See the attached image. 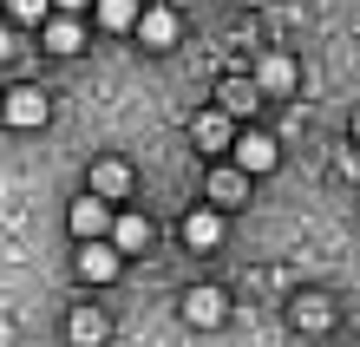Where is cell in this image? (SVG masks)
I'll list each match as a JSON object with an SVG mask.
<instances>
[{"label": "cell", "mask_w": 360, "mask_h": 347, "mask_svg": "<svg viewBox=\"0 0 360 347\" xmlns=\"http://www.w3.org/2000/svg\"><path fill=\"white\" fill-rule=\"evenodd\" d=\"M217 112L223 118H249V112H256V79H236V72H229L217 85Z\"/></svg>", "instance_id": "cell-7"}, {"label": "cell", "mask_w": 360, "mask_h": 347, "mask_svg": "<svg viewBox=\"0 0 360 347\" xmlns=\"http://www.w3.org/2000/svg\"><path fill=\"white\" fill-rule=\"evenodd\" d=\"M184 243L190 249H217L223 243V210H190L184 216Z\"/></svg>", "instance_id": "cell-9"}, {"label": "cell", "mask_w": 360, "mask_h": 347, "mask_svg": "<svg viewBox=\"0 0 360 347\" xmlns=\"http://www.w3.org/2000/svg\"><path fill=\"white\" fill-rule=\"evenodd\" d=\"M46 7L53 0H7V13L20 20V27H46Z\"/></svg>", "instance_id": "cell-18"}, {"label": "cell", "mask_w": 360, "mask_h": 347, "mask_svg": "<svg viewBox=\"0 0 360 347\" xmlns=\"http://www.w3.org/2000/svg\"><path fill=\"white\" fill-rule=\"evenodd\" d=\"M190 138H197L203 151H229V138H236V132H229L223 112H197V118H190Z\"/></svg>", "instance_id": "cell-11"}, {"label": "cell", "mask_w": 360, "mask_h": 347, "mask_svg": "<svg viewBox=\"0 0 360 347\" xmlns=\"http://www.w3.org/2000/svg\"><path fill=\"white\" fill-rule=\"evenodd\" d=\"M92 13H98V27H105V33H131L144 7H138V0H98Z\"/></svg>", "instance_id": "cell-14"}, {"label": "cell", "mask_w": 360, "mask_h": 347, "mask_svg": "<svg viewBox=\"0 0 360 347\" xmlns=\"http://www.w3.org/2000/svg\"><path fill=\"white\" fill-rule=\"evenodd\" d=\"M256 92H295V66H288V59H269L262 79H256Z\"/></svg>", "instance_id": "cell-17"}, {"label": "cell", "mask_w": 360, "mask_h": 347, "mask_svg": "<svg viewBox=\"0 0 360 347\" xmlns=\"http://www.w3.org/2000/svg\"><path fill=\"white\" fill-rule=\"evenodd\" d=\"M53 7H66V13H86V7H92V0H53Z\"/></svg>", "instance_id": "cell-19"}, {"label": "cell", "mask_w": 360, "mask_h": 347, "mask_svg": "<svg viewBox=\"0 0 360 347\" xmlns=\"http://www.w3.org/2000/svg\"><path fill=\"white\" fill-rule=\"evenodd\" d=\"M223 315H229L223 289H190L184 295V321H190V328H223Z\"/></svg>", "instance_id": "cell-4"}, {"label": "cell", "mask_w": 360, "mask_h": 347, "mask_svg": "<svg viewBox=\"0 0 360 347\" xmlns=\"http://www.w3.org/2000/svg\"><path fill=\"white\" fill-rule=\"evenodd\" d=\"M124 190H131L124 164H92V197H124Z\"/></svg>", "instance_id": "cell-15"}, {"label": "cell", "mask_w": 360, "mask_h": 347, "mask_svg": "<svg viewBox=\"0 0 360 347\" xmlns=\"http://www.w3.org/2000/svg\"><path fill=\"white\" fill-rule=\"evenodd\" d=\"M66 223H72L79 243H105V236H112V203H105V197H79L66 210Z\"/></svg>", "instance_id": "cell-2"}, {"label": "cell", "mask_w": 360, "mask_h": 347, "mask_svg": "<svg viewBox=\"0 0 360 347\" xmlns=\"http://www.w3.org/2000/svg\"><path fill=\"white\" fill-rule=\"evenodd\" d=\"M46 112H53V99L39 92V85H13V92H7V125H13V132L46 125Z\"/></svg>", "instance_id": "cell-3"}, {"label": "cell", "mask_w": 360, "mask_h": 347, "mask_svg": "<svg viewBox=\"0 0 360 347\" xmlns=\"http://www.w3.org/2000/svg\"><path fill=\"white\" fill-rule=\"evenodd\" d=\"M131 33H138L151 53H164V46H177V13H171V7H144Z\"/></svg>", "instance_id": "cell-5"}, {"label": "cell", "mask_w": 360, "mask_h": 347, "mask_svg": "<svg viewBox=\"0 0 360 347\" xmlns=\"http://www.w3.org/2000/svg\"><path fill=\"white\" fill-rule=\"evenodd\" d=\"M229 158H236L243 177H262V170L282 164V151H275V138H269V132H236V138H229Z\"/></svg>", "instance_id": "cell-1"}, {"label": "cell", "mask_w": 360, "mask_h": 347, "mask_svg": "<svg viewBox=\"0 0 360 347\" xmlns=\"http://www.w3.org/2000/svg\"><path fill=\"white\" fill-rule=\"evenodd\" d=\"M66 328H72V341H79V347H98V341H105V315H98V308H72Z\"/></svg>", "instance_id": "cell-16"}, {"label": "cell", "mask_w": 360, "mask_h": 347, "mask_svg": "<svg viewBox=\"0 0 360 347\" xmlns=\"http://www.w3.org/2000/svg\"><path fill=\"white\" fill-rule=\"evenodd\" d=\"M243 7H262V0H243Z\"/></svg>", "instance_id": "cell-20"}, {"label": "cell", "mask_w": 360, "mask_h": 347, "mask_svg": "<svg viewBox=\"0 0 360 347\" xmlns=\"http://www.w3.org/2000/svg\"><path fill=\"white\" fill-rule=\"evenodd\" d=\"M288 321H295V328H308V334H328V328H334V301H328V295H295Z\"/></svg>", "instance_id": "cell-8"}, {"label": "cell", "mask_w": 360, "mask_h": 347, "mask_svg": "<svg viewBox=\"0 0 360 347\" xmlns=\"http://www.w3.org/2000/svg\"><path fill=\"white\" fill-rule=\"evenodd\" d=\"M118 269H124V255L112 243H86V249H79V275L98 282V289H105V282H118Z\"/></svg>", "instance_id": "cell-6"}, {"label": "cell", "mask_w": 360, "mask_h": 347, "mask_svg": "<svg viewBox=\"0 0 360 347\" xmlns=\"http://www.w3.org/2000/svg\"><path fill=\"white\" fill-rule=\"evenodd\" d=\"M249 197V177L236 164H223V170H210V203H243Z\"/></svg>", "instance_id": "cell-13"}, {"label": "cell", "mask_w": 360, "mask_h": 347, "mask_svg": "<svg viewBox=\"0 0 360 347\" xmlns=\"http://www.w3.org/2000/svg\"><path fill=\"white\" fill-rule=\"evenodd\" d=\"M39 39H46V53H79L86 46V27H79V13H59L39 27Z\"/></svg>", "instance_id": "cell-10"}, {"label": "cell", "mask_w": 360, "mask_h": 347, "mask_svg": "<svg viewBox=\"0 0 360 347\" xmlns=\"http://www.w3.org/2000/svg\"><path fill=\"white\" fill-rule=\"evenodd\" d=\"M144 243H151V223L144 216H112V249L118 255H138Z\"/></svg>", "instance_id": "cell-12"}]
</instances>
